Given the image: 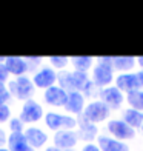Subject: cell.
I'll list each match as a JSON object with an SVG mask.
<instances>
[{
  "label": "cell",
  "instance_id": "11",
  "mask_svg": "<svg viewBox=\"0 0 143 151\" xmlns=\"http://www.w3.org/2000/svg\"><path fill=\"white\" fill-rule=\"evenodd\" d=\"M43 100L46 105L54 106V108H65L66 105V100H68V93L60 88L59 85H54L51 88L43 91Z\"/></svg>",
  "mask_w": 143,
  "mask_h": 151
},
{
  "label": "cell",
  "instance_id": "21",
  "mask_svg": "<svg viewBox=\"0 0 143 151\" xmlns=\"http://www.w3.org/2000/svg\"><path fill=\"white\" fill-rule=\"evenodd\" d=\"M69 62H71V65L74 66V71H79V73H86V71L92 66V59L88 57V56H76V57H71Z\"/></svg>",
  "mask_w": 143,
  "mask_h": 151
},
{
  "label": "cell",
  "instance_id": "27",
  "mask_svg": "<svg viewBox=\"0 0 143 151\" xmlns=\"http://www.w3.org/2000/svg\"><path fill=\"white\" fill-rule=\"evenodd\" d=\"M12 96L8 90V83H0V104H9Z\"/></svg>",
  "mask_w": 143,
  "mask_h": 151
},
{
  "label": "cell",
  "instance_id": "30",
  "mask_svg": "<svg viewBox=\"0 0 143 151\" xmlns=\"http://www.w3.org/2000/svg\"><path fill=\"white\" fill-rule=\"evenodd\" d=\"M82 151H100L99 145H95V143H86V145L82 148Z\"/></svg>",
  "mask_w": 143,
  "mask_h": 151
},
{
  "label": "cell",
  "instance_id": "2",
  "mask_svg": "<svg viewBox=\"0 0 143 151\" xmlns=\"http://www.w3.org/2000/svg\"><path fill=\"white\" fill-rule=\"evenodd\" d=\"M8 90L12 96V99L26 102L32 99L36 93V86L32 83V79L29 76H20V77H11L8 82Z\"/></svg>",
  "mask_w": 143,
  "mask_h": 151
},
{
  "label": "cell",
  "instance_id": "20",
  "mask_svg": "<svg viewBox=\"0 0 143 151\" xmlns=\"http://www.w3.org/2000/svg\"><path fill=\"white\" fill-rule=\"evenodd\" d=\"M134 57H126V56H119V57H112V70H119V71H129L132 70L135 65Z\"/></svg>",
  "mask_w": 143,
  "mask_h": 151
},
{
  "label": "cell",
  "instance_id": "5",
  "mask_svg": "<svg viewBox=\"0 0 143 151\" xmlns=\"http://www.w3.org/2000/svg\"><path fill=\"white\" fill-rule=\"evenodd\" d=\"M112 82V57H99V63L92 70V83L106 86Z\"/></svg>",
  "mask_w": 143,
  "mask_h": 151
},
{
  "label": "cell",
  "instance_id": "7",
  "mask_svg": "<svg viewBox=\"0 0 143 151\" xmlns=\"http://www.w3.org/2000/svg\"><path fill=\"white\" fill-rule=\"evenodd\" d=\"M109 108H108L102 100H94L91 104H88L83 109V117L86 120H89L91 123H99L103 122L105 119L109 117Z\"/></svg>",
  "mask_w": 143,
  "mask_h": 151
},
{
  "label": "cell",
  "instance_id": "17",
  "mask_svg": "<svg viewBox=\"0 0 143 151\" xmlns=\"http://www.w3.org/2000/svg\"><path fill=\"white\" fill-rule=\"evenodd\" d=\"M97 145L100 151H129V147L126 143L120 142L117 139H111L106 136H99L97 137Z\"/></svg>",
  "mask_w": 143,
  "mask_h": 151
},
{
  "label": "cell",
  "instance_id": "18",
  "mask_svg": "<svg viewBox=\"0 0 143 151\" xmlns=\"http://www.w3.org/2000/svg\"><path fill=\"white\" fill-rule=\"evenodd\" d=\"M6 148L9 151H28L31 147L23 133H9L6 140Z\"/></svg>",
  "mask_w": 143,
  "mask_h": 151
},
{
  "label": "cell",
  "instance_id": "31",
  "mask_svg": "<svg viewBox=\"0 0 143 151\" xmlns=\"http://www.w3.org/2000/svg\"><path fill=\"white\" fill-rule=\"evenodd\" d=\"M45 151H62V150H59V148H56L54 145H51V147H46Z\"/></svg>",
  "mask_w": 143,
  "mask_h": 151
},
{
  "label": "cell",
  "instance_id": "28",
  "mask_svg": "<svg viewBox=\"0 0 143 151\" xmlns=\"http://www.w3.org/2000/svg\"><path fill=\"white\" fill-rule=\"evenodd\" d=\"M11 79V76L8 73V70H6L5 63H0V83H8Z\"/></svg>",
  "mask_w": 143,
  "mask_h": 151
},
{
  "label": "cell",
  "instance_id": "33",
  "mask_svg": "<svg viewBox=\"0 0 143 151\" xmlns=\"http://www.w3.org/2000/svg\"><path fill=\"white\" fill-rule=\"evenodd\" d=\"M5 59H6V57H3V56H0V63H5Z\"/></svg>",
  "mask_w": 143,
  "mask_h": 151
},
{
  "label": "cell",
  "instance_id": "9",
  "mask_svg": "<svg viewBox=\"0 0 143 151\" xmlns=\"http://www.w3.org/2000/svg\"><path fill=\"white\" fill-rule=\"evenodd\" d=\"M25 137L28 140V145L34 150H40L43 148L48 140H49V136L45 129H42L40 127H36V125H31V127H26L25 128Z\"/></svg>",
  "mask_w": 143,
  "mask_h": 151
},
{
  "label": "cell",
  "instance_id": "3",
  "mask_svg": "<svg viewBox=\"0 0 143 151\" xmlns=\"http://www.w3.org/2000/svg\"><path fill=\"white\" fill-rule=\"evenodd\" d=\"M43 122H45L46 128L54 133L77 128V117L69 116V114H60L56 111H48L43 117Z\"/></svg>",
  "mask_w": 143,
  "mask_h": 151
},
{
  "label": "cell",
  "instance_id": "19",
  "mask_svg": "<svg viewBox=\"0 0 143 151\" xmlns=\"http://www.w3.org/2000/svg\"><path fill=\"white\" fill-rule=\"evenodd\" d=\"M123 122H126L131 128H140L143 125V113L134 108H128L123 113Z\"/></svg>",
  "mask_w": 143,
  "mask_h": 151
},
{
  "label": "cell",
  "instance_id": "1",
  "mask_svg": "<svg viewBox=\"0 0 143 151\" xmlns=\"http://www.w3.org/2000/svg\"><path fill=\"white\" fill-rule=\"evenodd\" d=\"M89 77L86 73H79V71H59L57 73V83L60 88H63L66 93L79 91L83 93L85 88L89 85Z\"/></svg>",
  "mask_w": 143,
  "mask_h": 151
},
{
  "label": "cell",
  "instance_id": "34",
  "mask_svg": "<svg viewBox=\"0 0 143 151\" xmlns=\"http://www.w3.org/2000/svg\"><path fill=\"white\" fill-rule=\"evenodd\" d=\"M0 151H9V150L6 148V147H3V148H0Z\"/></svg>",
  "mask_w": 143,
  "mask_h": 151
},
{
  "label": "cell",
  "instance_id": "22",
  "mask_svg": "<svg viewBox=\"0 0 143 151\" xmlns=\"http://www.w3.org/2000/svg\"><path fill=\"white\" fill-rule=\"evenodd\" d=\"M128 104L131 108L137 109V111H143V91L137 90L128 94Z\"/></svg>",
  "mask_w": 143,
  "mask_h": 151
},
{
  "label": "cell",
  "instance_id": "12",
  "mask_svg": "<svg viewBox=\"0 0 143 151\" xmlns=\"http://www.w3.org/2000/svg\"><path fill=\"white\" fill-rule=\"evenodd\" d=\"M99 97L109 109H117L123 104V94L117 86H108L99 91Z\"/></svg>",
  "mask_w": 143,
  "mask_h": 151
},
{
  "label": "cell",
  "instance_id": "6",
  "mask_svg": "<svg viewBox=\"0 0 143 151\" xmlns=\"http://www.w3.org/2000/svg\"><path fill=\"white\" fill-rule=\"evenodd\" d=\"M32 83L36 86V90H48L57 83V71L51 66H42L39 70L31 74Z\"/></svg>",
  "mask_w": 143,
  "mask_h": 151
},
{
  "label": "cell",
  "instance_id": "8",
  "mask_svg": "<svg viewBox=\"0 0 143 151\" xmlns=\"http://www.w3.org/2000/svg\"><path fill=\"white\" fill-rule=\"evenodd\" d=\"M117 88L120 91H126L128 94L132 93V91H137V88L143 86V71L137 73V74H120L117 76Z\"/></svg>",
  "mask_w": 143,
  "mask_h": 151
},
{
  "label": "cell",
  "instance_id": "26",
  "mask_svg": "<svg viewBox=\"0 0 143 151\" xmlns=\"http://www.w3.org/2000/svg\"><path fill=\"white\" fill-rule=\"evenodd\" d=\"M25 60H26V63H28V66H29V73L31 74H34L39 68H42L43 65V59L42 57H36V56H26L25 57Z\"/></svg>",
  "mask_w": 143,
  "mask_h": 151
},
{
  "label": "cell",
  "instance_id": "24",
  "mask_svg": "<svg viewBox=\"0 0 143 151\" xmlns=\"http://www.w3.org/2000/svg\"><path fill=\"white\" fill-rule=\"evenodd\" d=\"M25 123L22 122V119L19 116H12L11 120L8 122V129L9 133H25Z\"/></svg>",
  "mask_w": 143,
  "mask_h": 151
},
{
  "label": "cell",
  "instance_id": "14",
  "mask_svg": "<svg viewBox=\"0 0 143 151\" xmlns=\"http://www.w3.org/2000/svg\"><path fill=\"white\" fill-rule=\"evenodd\" d=\"M108 131L114 137H117V140H126V139H134L135 137V129L131 128L126 122L123 120H109L108 123Z\"/></svg>",
  "mask_w": 143,
  "mask_h": 151
},
{
  "label": "cell",
  "instance_id": "10",
  "mask_svg": "<svg viewBox=\"0 0 143 151\" xmlns=\"http://www.w3.org/2000/svg\"><path fill=\"white\" fill-rule=\"evenodd\" d=\"M52 142H54V147L62 151L72 150L79 142V136H77V131H74V129H63V131L54 133Z\"/></svg>",
  "mask_w": 143,
  "mask_h": 151
},
{
  "label": "cell",
  "instance_id": "4",
  "mask_svg": "<svg viewBox=\"0 0 143 151\" xmlns=\"http://www.w3.org/2000/svg\"><path fill=\"white\" fill-rule=\"evenodd\" d=\"M45 109L42 106L40 102H37L36 99H29L26 102H22V106H20L19 111V117L22 119V122L25 125H32V123H37L45 117Z\"/></svg>",
  "mask_w": 143,
  "mask_h": 151
},
{
  "label": "cell",
  "instance_id": "36",
  "mask_svg": "<svg viewBox=\"0 0 143 151\" xmlns=\"http://www.w3.org/2000/svg\"><path fill=\"white\" fill-rule=\"evenodd\" d=\"M65 151H74V150H65Z\"/></svg>",
  "mask_w": 143,
  "mask_h": 151
},
{
  "label": "cell",
  "instance_id": "35",
  "mask_svg": "<svg viewBox=\"0 0 143 151\" xmlns=\"http://www.w3.org/2000/svg\"><path fill=\"white\" fill-rule=\"evenodd\" d=\"M28 151H36V150H34V148H29V150H28Z\"/></svg>",
  "mask_w": 143,
  "mask_h": 151
},
{
  "label": "cell",
  "instance_id": "29",
  "mask_svg": "<svg viewBox=\"0 0 143 151\" xmlns=\"http://www.w3.org/2000/svg\"><path fill=\"white\" fill-rule=\"evenodd\" d=\"M6 140H8V133L5 131V128L0 127V148L6 147Z\"/></svg>",
  "mask_w": 143,
  "mask_h": 151
},
{
  "label": "cell",
  "instance_id": "25",
  "mask_svg": "<svg viewBox=\"0 0 143 151\" xmlns=\"http://www.w3.org/2000/svg\"><path fill=\"white\" fill-rule=\"evenodd\" d=\"M12 117V108L9 104H0V125H8Z\"/></svg>",
  "mask_w": 143,
  "mask_h": 151
},
{
  "label": "cell",
  "instance_id": "15",
  "mask_svg": "<svg viewBox=\"0 0 143 151\" xmlns=\"http://www.w3.org/2000/svg\"><path fill=\"white\" fill-rule=\"evenodd\" d=\"M77 136L79 139L86 140L88 143H92V140L97 137L99 129L95 127V123H91L89 120H86L83 116H79L77 117Z\"/></svg>",
  "mask_w": 143,
  "mask_h": 151
},
{
  "label": "cell",
  "instance_id": "23",
  "mask_svg": "<svg viewBox=\"0 0 143 151\" xmlns=\"http://www.w3.org/2000/svg\"><path fill=\"white\" fill-rule=\"evenodd\" d=\"M48 62H49V66L54 68V70L65 71V68L69 63V59L65 56H51V57H48Z\"/></svg>",
  "mask_w": 143,
  "mask_h": 151
},
{
  "label": "cell",
  "instance_id": "13",
  "mask_svg": "<svg viewBox=\"0 0 143 151\" xmlns=\"http://www.w3.org/2000/svg\"><path fill=\"white\" fill-rule=\"evenodd\" d=\"M5 66L11 77L28 76V73H29V66L26 63L25 57H20V56H8L5 59Z\"/></svg>",
  "mask_w": 143,
  "mask_h": 151
},
{
  "label": "cell",
  "instance_id": "32",
  "mask_svg": "<svg viewBox=\"0 0 143 151\" xmlns=\"http://www.w3.org/2000/svg\"><path fill=\"white\" fill-rule=\"evenodd\" d=\"M137 62H139V65L143 68V56H142V57H139V59H137Z\"/></svg>",
  "mask_w": 143,
  "mask_h": 151
},
{
  "label": "cell",
  "instance_id": "16",
  "mask_svg": "<svg viewBox=\"0 0 143 151\" xmlns=\"http://www.w3.org/2000/svg\"><path fill=\"white\" fill-rule=\"evenodd\" d=\"M85 96L79 93V91H72V93H68V100H66V105L65 109L66 113H69V116H82L83 114V109H85Z\"/></svg>",
  "mask_w": 143,
  "mask_h": 151
}]
</instances>
